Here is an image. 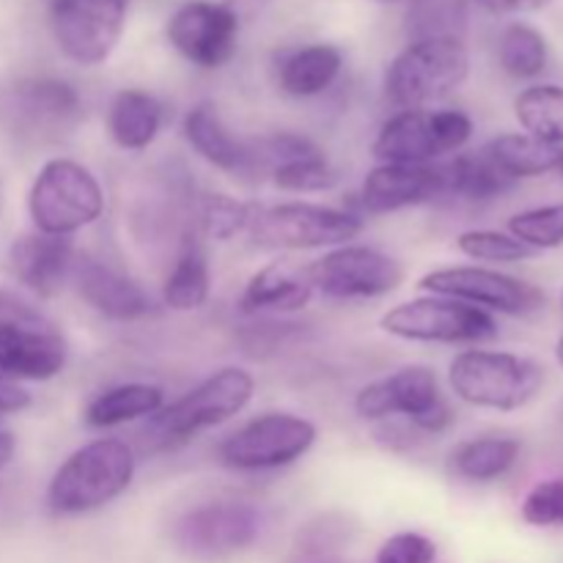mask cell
I'll list each match as a JSON object with an SVG mask.
<instances>
[{"mask_svg": "<svg viewBox=\"0 0 563 563\" xmlns=\"http://www.w3.org/2000/svg\"><path fill=\"white\" fill-rule=\"evenodd\" d=\"M135 478V454L124 440L102 438L77 449L55 471L47 506L58 517H77L113 504Z\"/></svg>", "mask_w": 563, "mask_h": 563, "instance_id": "6da1fadb", "label": "cell"}, {"mask_svg": "<svg viewBox=\"0 0 563 563\" xmlns=\"http://www.w3.org/2000/svg\"><path fill=\"white\" fill-rule=\"evenodd\" d=\"M253 390H256V383L245 368H220L212 377L187 390L174 405L163 407L157 416L148 418L146 445L154 451L176 449L196 434L231 421L251 405Z\"/></svg>", "mask_w": 563, "mask_h": 563, "instance_id": "7a4b0ae2", "label": "cell"}, {"mask_svg": "<svg viewBox=\"0 0 563 563\" xmlns=\"http://www.w3.org/2000/svg\"><path fill=\"white\" fill-rule=\"evenodd\" d=\"M449 383L465 405L515 412L537 399L544 385V368L515 352L467 350L451 361Z\"/></svg>", "mask_w": 563, "mask_h": 563, "instance_id": "3957f363", "label": "cell"}, {"mask_svg": "<svg viewBox=\"0 0 563 563\" xmlns=\"http://www.w3.org/2000/svg\"><path fill=\"white\" fill-rule=\"evenodd\" d=\"M104 192L97 176L75 159L55 157L38 168L27 192V212L38 234L71 236L102 218Z\"/></svg>", "mask_w": 563, "mask_h": 563, "instance_id": "277c9868", "label": "cell"}, {"mask_svg": "<svg viewBox=\"0 0 563 563\" xmlns=\"http://www.w3.org/2000/svg\"><path fill=\"white\" fill-rule=\"evenodd\" d=\"M471 75V53L462 38L410 42L385 75V93L401 110H423L454 93Z\"/></svg>", "mask_w": 563, "mask_h": 563, "instance_id": "5b68a950", "label": "cell"}, {"mask_svg": "<svg viewBox=\"0 0 563 563\" xmlns=\"http://www.w3.org/2000/svg\"><path fill=\"white\" fill-rule=\"evenodd\" d=\"M0 361L9 379L27 383H47L66 366V341L55 324L9 291H0Z\"/></svg>", "mask_w": 563, "mask_h": 563, "instance_id": "8992f818", "label": "cell"}, {"mask_svg": "<svg viewBox=\"0 0 563 563\" xmlns=\"http://www.w3.org/2000/svg\"><path fill=\"white\" fill-rule=\"evenodd\" d=\"M355 410L363 421L390 416L410 418L418 432L443 434L456 421L454 407L440 390L438 374L429 366H405L357 394Z\"/></svg>", "mask_w": 563, "mask_h": 563, "instance_id": "52a82bcc", "label": "cell"}, {"mask_svg": "<svg viewBox=\"0 0 563 563\" xmlns=\"http://www.w3.org/2000/svg\"><path fill=\"white\" fill-rule=\"evenodd\" d=\"M473 137L471 115L462 110H399L374 141V157L396 165L438 163Z\"/></svg>", "mask_w": 563, "mask_h": 563, "instance_id": "ba28073f", "label": "cell"}, {"mask_svg": "<svg viewBox=\"0 0 563 563\" xmlns=\"http://www.w3.org/2000/svg\"><path fill=\"white\" fill-rule=\"evenodd\" d=\"M247 231L262 247L313 251V247L350 245L363 231V220L344 209L295 201L267 209L258 207Z\"/></svg>", "mask_w": 563, "mask_h": 563, "instance_id": "9c48e42d", "label": "cell"}, {"mask_svg": "<svg viewBox=\"0 0 563 563\" xmlns=\"http://www.w3.org/2000/svg\"><path fill=\"white\" fill-rule=\"evenodd\" d=\"M385 333L421 344H482L498 335L493 313L451 297H418L390 308L383 317Z\"/></svg>", "mask_w": 563, "mask_h": 563, "instance_id": "30bf717a", "label": "cell"}, {"mask_svg": "<svg viewBox=\"0 0 563 563\" xmlns=\"http://www.w3.org/2000/svg\"><path fill=\"white\" fill-rule=\"evenodd\" d=\"M317 443V427L291 412H264L220 443L218 456L231 471H278L295 465Z\"/></svg>", "mask_w": 563, "mask_h": 563, "instance_id": "8fae6325", "label": "cell"}, {"mask_svg": "<svg viewBox=\"0 0 563 563\" xmlns=\"http://www.w3.org/2000/svg\"><path fill=\"white\" fill-rule=\"evenodd\" d=\"M130 0H49V27L64 58L99 66L119 47Z\"/></svg>", "mask_w": 563, "mask_h": 563, "instance_id": "7c38bea8", "label": "cell"}, {"mask_svg": "<svg viewBox=\"0 0 563 563\" xmlns=\"http://www.w3.org/2000/svg\"><path fill=\"white\" fill-rule=\"evenodd\" d=\"M313 291L330 300H372L405 284V267L368 245H341L306 267Z\"/></svg>", "mask_w": 563, "mask_h": 563, "instance_id": "4fadbf2b", "label": "cell"}, {"mask_svg": "<svg viewBox=\"0 0 563 563\" xmlns=\"http://www.w3.org/2000/svg\"><path fill=\"white\" fill-rule=\"evenodd\" d=\"M262 533V515L236 500L198 506L174 528L176 548L198 561H220L251 548Z\"/></svg>", "mask_w": 563, "mask_h": 563, "instance_id": "5bb4252c", "label": "cell"}, {"mask_svg": "<svg viewBox=\"0 0 563 563\" xmlns=\"http://www.w3.org/2000/svg\"><path fill=\"white\" fill-rule=\"evenodd\" d=\"M423 291L438 297L471 302L484 311H500L509 317H528L544 306V291L515 275L487 267H443L418 280Z\"/></svg>", "mask_w": 563, "mask_h": 563, "instance_id": "9a60e30c", "label": "cell"}, {"mask_svg": "<svg viewBox=\"0 0 563 563\" xmlns=\"http://www.w3.org/2000/svg\"><path fill=\"white\" fill-rule=\"evenodd\" d=\"M168 42L201 69H220L240 47V9L234 3L192 0L168 20Z\"/></svg>", "mask_w": 563, "mask_h": 563, "instance_id": "2e32d148", "label": "cell"}, {"mask_svg": "<svg viewBox=\"0 0 563 563\" xmlns=\"http://www.w3.org/2000/svg\"><path fill=\"white\" fill-rule=\"evenodd\" d=\"M449 198L445 190L443 163L427 165H396L383 163L363 179L361 207L363 212L388 214L407 207Z\"/></svg>", "mask_w": 563, "mask_h": 563, "instance_id": "e0dca14e", "label": "cell"}, {"mask_svg": "<svg viewBox=\"0 0 563 563\" xmlns=\"http://www.w3.org/2000/svg\"><path fill=\"white\" fill-rule=\"evenodd\" d=\"M77 295L113 322H135L152 313V300L135 278L91 256H77L71 269Z\"/></svg>", "mask_w": 563, "mask_h": 563, "instance_id": "ac0fdd59", "label": "cell"}, {"mask_svg": "<svg viewBox=\"0 0 563 563\" xmlns=\"http://www.w3.org/2000/svg\"><path fill=\"white\" fill-rule=\"evenodd\" d=\"M75 242L69 236L27 234L11 245L9 264L14 278L38 297H55L71 284L75 269Z\"/></svg>", "mask_w": 563, "mask_h": 563, "instance_id": "d6986e66", "label": "cell"}, {"mask_svg": "<svg viewBox=\"0 0 563 563\" xmlns=\"http://www.w3.org/2000/svg\"><path fill=\"white\" fill-rule=\"evenodd\" d=\"M181 130H185L187 143H190L209 165L234 176L251 174V146H247V141H240V137L225 126V121L220 119V113L212 104H196V108L185 115Z\"/></svg>", "mask_w": 563, "mask_h": 563, "instance_id": "ffe728a7", "label": "cell"}, {"mask_svg": "<svg viewBox=\"0 0 563 563\" xmlns=\"http://www.w3.org/2000/svg\"><path fill=\"white\" fill-rule=\"evenodd\" d=\"M313 286L308 280L306 269L295 267L289 262H275L258 269L245 286L242 295V311H275V313H295L311 302Z\"/></svg>", "mask_w": 563, "mask_h": 563, "instance_id": "44dd1931", "label": "cell"}, {"mask_svg": "<svg viewBox=\"0 0 563 563\" xmlns=\"http://www.w3.org/2000/svg\"><path fill=\"white\" fill-rule=\"evenodd\" d=\"M165 110L157 97L141 88H124L108 108V132L115 146L126 152H143L163 130Z\"/></svg>", "mask_w": 563, "mask_h": 563, "instance_id": "7402d4cb", "label": "cell"}, {"mask_svg": "<svg viewBox=\"0 0 563 563\" xmlns=\"http://www.w3.org/2000/svg\"><path fill=\"white\" fill-rule=\"evenodd\" d=\"M165 407V394L159 385L124 383L93 396L86 407V423L93 429H113L121 423L141 421L157 416Z\"/></svg>", "mask_w": 563, "mask_h": 563, "instance_id": "603a6c76", "label": "cell"}, {"mask_svg": "<svg viewBox=\"0 0 563 563\" xmlns=\"http://www.w3.org/2000/svg\"><path fill=\"white\" fill-rule=\"evenodd\" d=\"M484 154L504 170L509 179H537V176L559 170L563 163V146H553L528 132H506L484 146Z\"/></svg>", "mask_w": 563, "mask_h": 563, "instance_id": "cb8c5ba5", "label": "cell"}, {"mask_svg": "<svg viewBox=\"0 0 563 563\" xmlns=\"http://www.w3.org/2000/svg\"><path fill=\"white\" fill-rule=\"evenodd\" d=\"M344 55L333 44H308L280 60L278 82L291 97H317L341 75Z\"/></svg>", "mask_w": 563, "mask_h": 563, "instance_id": "d4e9b609", "label": "cell"}, {"mask_svg": "<svg viewBox=\"0 0 563 563\" xmlns=\"http://www.w3.org/2000/svg\"><path fill=\"white\" fill-rule=\"evenodd\" d=\"M209 258L196 234H185L176 264L165 278L163 300L174 311H198L209 300Z\"/></svg>", "mask_w": 563, "mask_h": 563, "instance_id": "484cf974", "label": "cell"}, {"mask_svg": "<svg viewBox=\"0 0 563 563\" xmlns=\"http://www.w3.org/2000/svg\"><path fill=\"white\" fill-rule=\"evenodd\" d=\"M443 170L449 198H460V201H493L515 187V179H509L484 152L456 154L454 159L443 163Z\"/></svg>", "mask_w": 563, "mask_h": 563, "instance_id": "4316f807", "label": "cell"}, {"mask_svg": "<svg viewBox=\"0 0 563 563\" xmlns=\"http://www.w3.org/2000/svg\"><path fill=\"white\" fill-rule=\"evenodd\" d=\"M520 440L517 438H476L462 443L451 454V471L465 482L487 484L504 478L520 460Z\"/></svg>", "mask_w": 563, "mask_h": 563, "instance_id": "83f0119b", "label": "cell"}, {"mask_svg": "<svg viewBox=\"0 0 563 563\" xmlns=\"http://www.w3.org/2000/svg\"><path fill=\"white\" fill-rule=\"evenodd\" d=\"M467 0H418L407 5L405 31L410 42H429V38H462L465 42Z\"/></svg>", "mask_w": 563, "mask_h": 563, "instance_id": "f1b7e54d", "label": "cell"}, {"mask_svg": "<svg viewBox=\"0 0 563 563\" xmlns=\"http://www.w3.org/2000/svg\"><path fill=\"white\" fill-rule=\"evenodd\" d=\"M515 115L528 135L563 146V86H531L520 91Z\"/></svg>", "mask_w": 563, "mask_h": 563, "instance_id": "f546056e", "label": "cell"}, {"mask_svg": "<svg viewBox=\"0 0 563 563\" xmlns=\"http://www.w3.org/2000/svg\"><path fill=\"white\" fill-rule=\"evenodd\" d=\"M16 104L31 119L69 121L80 113V93L58 77H33L16 86Z\"/></svg>", "mask_w": 563, "mask_h": 563, "instance_id": "4dcf8cb0", "label": "cell"}, {"mask_svg": "<svg viewBox=\"0 0 563 563\" xmlns=\"http://www.w3.org/2000/svg\"><path fill=\"white\" fill-rule=\"evenodd\" d=\"M548 38L526 22H511L504 31L498 44V58L506 75L517 77V80H533L548 66Z\"/></svg>", "mask_w": 563, "mask_h": 563, "instance_id": "1f68e13d", "label": "cell"}, {"mask_svg": "<svg viewBox=\"0 0 563 563\" xmlns=\"http://www.w3.org/2000/svg\"><path fill=\"white\" fill-rule=\"evenodd\" d=\"M509 234L531 251H555L563 245V203L526 209L509 220Z\"/></svg>", "mask_w": 563, "mask_h": 563, "instance_id": "d6a6232c", "label": "cell"}, {"mask_svg": "<svg viewBox=\"0 0 563 563\" xmlns=\"http://www.w3.org/2000/svg\"><path fill=\"white\" fill-rule=\"evenodd\" d=\"M256 203L236 201V198L223 196V192H214V196L203 198L201 207V225L203 234L209 240H231V236L242 234V231L251 229V220L256 214Z\"/></svg>", "mask_w": 563, "mask_h": 563, "instance_id": "836d02e7", "label": "cell"}, {"mask_svg": "<svg viewBox=\"0 0 563 563\" xmlns=\"http://www.w3.org/2000/svg\"><path fill=\"white\" fill-rule=\"evenodd\" d=\"M456 247H460V253H465L467 258L495 264H515L537 256V251L522 245L520 240H515V236L506 234V231L489 229L465 231V234H460V240H456Z\"/></svg>", "mask_w": 563, "mask_h": 563, "instance_id": "e575fe53", "label": "cell"}, {"mask_svg": "<svg viewBox=\"0 0 563 563\" xmlns=\"http://www.w3.org/2000/svg\"><path fill=\"white\" fill-rule=\"evenodd\" d=\"M273 181L280 187V190H291V192H322V190H333L339 185V170L328 163L324 154L319 157H308V159H297V163L280 165L275 168Z\"/></svg>", "mask_w": 563, "mask_h": 563, "instance_id": "d590c367", "label": "cell"}, {"mask_svg": "<svg viewBox=\"0 0 563 563\" xmlns=\"http://www.w3.org/2000/svg\"><path fill=\"white\" fill-rule=\"evenodd\" d=\"M522 520L533 528H563V478H544L526 495Z\"/></svg>", "mask_w": 563, "mask_h": 563, "instance_id": "8d00e7d4", "label": "cell"}, {"mask_svg": "<svg viewBox=\"0 0 563 563\" xmlns=\"http://www.w3.org/2000/svg\"><path fill=\"white\" fill-rule=\"evenodd\" d=\"M377 561L385 563H434L438 561V548L432 539L421 533H396L379 550Z\"/></svg>", "mask_w": 563, "mask_h": 563, "instance_id": "74e56055", "label": "cell"}, {"mask_svg": "<svg viewBox=\"0 0 563 563\" xmlns=\"http://www.w3.org/2000/svg\"><path fill=\"white\" fill-rule=\"evenodd\" d=\"M31 407V394L16 383H0V418L22 412Z\"/></svg>", "mask_w": 563, "mask_h": 563, "instance_id": "f35d334b", "label": "cell"}, {"mask_svg": "<svg viewBox=\"0 0 563 563\" xmlns=\"http://www.w3.org/2000/svg\"><path fill=\"white\" fill-rule=\"evenodd\" d=\"M489 14H515V11H539L553 0H476Z\"/></svg>", "mask_w": 563, "mask_h": 563, "instance_id": "ab89813d", "label": "cell"}, {"mask_svg": "<svg viewBox=\"0 0 563 563\" xmlns=\"http://www.w3.org/2000/svg\"><path fill=\"white\" fill-rule=\"evenodd\" d=\"M14 451H16L14 434L0 429V473H3L5 467H9V462L14 460Z\"/></svg>", "mask_w": 563, "mask_h": 563, "instance_id": "60d3db41", "label": "cell"}, {"mask_svg": "<svg viewBox=\"0 0 563 563\" xmlns=\"http://www.w3.org/2000/svg\"><path fill=\"white\" fill-rule=\"evenodd\" d=\"M374 3H385V5H396V3H405V5H412V3H418V0H374Z\"/></svg>", "mask_w": 563, "mask_h": 563, "instance_id": "b9f144b4", "label": "cell"}, {"mask_svg": "<svg viewBox=\"0 0 563 563\" xmlns=\"http://www.w3.org/2000/svg\"><path fill=\"white\" fill-rule=\"evenodd\" d=\"M555 357H559V363H561V368H563V335H561L559 346H555Z\"/></svg>", "mask_w": 563, "mask_h": 563, "instance_id": "7bdbcfd3", "label": "cell"}, {"mask_svg": "<svg viewBox=\"0 0 563 563\" xmlns=\"http://www.w3.org/2000/svg\"><path fill=\"white\" fill-rule=\"evenodd\" d=\"M0 383H11V379H9V374H5V366H3V361H0Z\"/></svg>", "mask_w": 563, "mask_h": 563, "instance_id": "ee69618b", "label": "cell"}, {"mask_svg": "<svg viewBox=\"0 0 563 563\" xmlns=\"http://www.w3.org/2000/svg\"><path fill=\"white\" fill-rule=\"evenodd\" d=\"M559 174H561V176H563V163H561V168H559Z\"/></svg>", "mask_w": 563, "mask_h": 563, "instance_id": "f6af8a7d", "label": "cell"}, {"mask_svg": "<svg viewBox=\"0 0 563 563\" xmlns=\"http://www.w3.org/2000/svg\"><path fill=\"white\" fill-rule=\"evenodd\" d=\"M377 563H385V561H377Z\"/></svg>", "mask_w": 563, "mask_h": 563, "instance_id": "bcb514c9", "label": "cell"}, {"mask_svg": "<svg viewBox=\"0 0 563 563\" xmlns=\"http://www.w3.org/2000/svg\"><path fill=\"white\" fill-rule=\"evenodd\" d=\"M561 300H563V297H561Z\"/></svg>", "mask_w": 563, "mask_h": 563, "instance_id": "7dc6e473", "label": "cell"}]
</instances>
